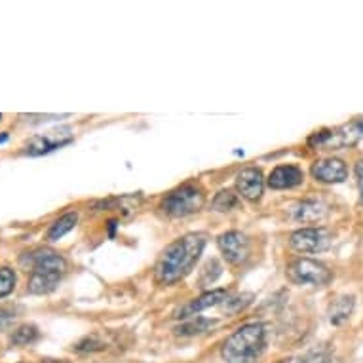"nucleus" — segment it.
Wrapping results in <instances>:
<instances>
[{
  "instance_id": "obj_24",
  "label": "nucleus",
  "mask_w": 363,
  "mask_h": 363,
  "mask_svg": "<svg viewBox=\"0 0 363 363\" xmlns=\"http://www.w3.org/2000/svg\"><path fill=\"white\" fill-rule=\"evenodd\" d=\"M356 177H357V186H359V198L363 203V160L356 164Z\"/></svg>"
},
{
  "instance_id": "obj_11",
  "label": "nucleus",
  "mask_w": 363,
  "mask_h": 363,
  "mask_svg": "<svg viewBox=\"0 0 363 363\" xmlns=\"http://www.w3.org/2000/svg\"><path fill=\"white\" fill-rule=\"evenodd\" d=\"M236 189L242 194V198L250 200V202H257L261 200L262 191H264V179H262V172L259 167H245L238 173L236 177Z\"/></svg>"
},
{
  "instance_id": "obj_4",
  "label": "nucleus",
  "mask_w": 363,
  "mask_h": 363,
  "mask_svg": "<svg viewBox=\"0 0 363 363\" xmlns=\"http://www.w3.org/2000/svg\"><path fill=\"white\" fill-rule=\"evenodd\" d=\"M363 139V118L352 120L350 124L335 130H320L308 138V147L314 150H340L356 145Z\"/></svg>"
},
{
  "instance_id": "obj_3",
  "label": "nucleus",
  "mask_w": 363,
  "mask_h": 363,
  "mask_svg": "<svg viewBox=\"0 0 363 363\" xmlns=\"http://www.w3.org/2000/svg\"><path fill=\"white\" fill-rule=\"evenodd\" d=\"M203 203H206V194L202 186L196 183H185L162 200L160 209L167 217L179 219V217L198 213L203 208Z\"/></svg>"
},
{
  "instance_id": "obj_10",
  "label": "nucleus",
  "mask_w": 363,
  "mask_h": 363,
  "mask_svg": "<svg viewBox=\"0 0 363 363\" xmlns=\"http://www.w3.org/2000/svg\"><path fill=\"white\" fill-rule=\"evenodd\" d=\"M69 128H63V130H55L50 131L46 135H36L27 143L25 147V155L29 156H42V155H48L52 150L60 149L63 145L71 143L72 135L69 133Z\"/></svg>"
},
{
  "instance_id": "obj_5",
  "label": "nucleus",
  "mask_w": 363,
  "mask_h": 363,
  "mask_svg": "<svg viewBox=\"0 0 363 363\" xmlns=\"http://www.w3.org/2000/svg\"><path fill=\"white\" fill-rule=\"evenodd\" d=\"M287 278L297 286H315L323 287L333 280V272L323 262L297 257L287 264Z\"/></svg>"
},
{
  "instance_id": "obj_7",
  "label": "nucleus",
  "mask_w": 363,
  "mask_h": 363,
  "mask_svg": "<svg viewBox=\"0 0 363 363\" xmlns=\"http://www.w3.org/2000/svg\"><path fill=\"white\" fill-rule=\"evenodd\" d=\"M217 245H219L220 253L226 259V262H230L234 267H240L250 259V238L240 230H228V233L220 234L217 238Z\"/></svg>"
},
{
  "instance_id": "obj_16",
  "label": "nucleus",
  "mask_w": 363,
  "mask_h": 363,
  "mask_svg": "<svg viewBox=\"0 0 363 363\" xmlns=\"http://www.w3.org/2000/svg\"><path fill=\"white\" fill-rule=\"evenodd\" d=\"M63 274H50V272H30L27 291L33 295H48L60 286Z\"/></svg>"
},
{
  "instance_id": "obj_27",
  "label": "nucleus",
  "mask_w": 363,
  "mask_h": 363,
  "mask_svg": "<svg viewBox=\"0 0 363 363\" xmlns=\"http://www.w3.org/2000/svg\"><path fill=\"white\" fill-rule=\"evenodd\" d=\"M116 225H118V220H108V236L111 238H114V228H116Z\"/></svg>"
},
{
  "instance_id": "obj_26",
  "label": "nucleus",
  "mask_w": 363,
  "mask_h": 363,
  "mask_svg": "<svg viewBox=\"0 0 363 363\" xmlns=\"http://www.w3.org/2000/svg\"><path fill=\"white\" fill-rule=\"evenodd\" d=\"M278 363H306L304 356H297V357H286V359H280Z\"/></svg>"
},
{
  "instance_id": "obj_9",
  "label": "nucleus",
  "mask_w": 363,
  "mask_h": 363,
  "mask_svg": "<svg viewBox=\"0 0 363 363\" xmlns=\"http://www.w3.org/2000/svg\"><path fill=\"white\" fill-rule=\"evenodd\" d=\"M312 177L325 185H340L348 179V166L340 158H323L312 164Z\"/></svg>"
},
{
  "instance_id": "obj_15",
  "label": "nucleus",
  "mask_w": 363,
  "mask_h": 363,
  "mask_svg": "<svg viewBox=\"0 0 363 363\" xmlns=\"http://www.w3.org/2000/svg\"><path fill=\"white\" fill-rule=\"evenodd\" d=\"M354 306H356L354 295H339L333 303L329 304V322L333 323V325H342L345 322H348L352 312H354Z\"/></svg>"
},
{
  "instance_id": "obj_29",
  "label": "nucleus",
  "mask_w": 363,
  "mask_h": 363,
  "mask_svg": "<svg viewBox=\"0 0 363 363\" xmlns=\"http://www.w3.org/2000/svg\"><path fill=\"white\" fill-rule=\"evenodd\" d=\"M6 141H8V133H2V135H0V145L6 143Z\"/></svg>"
},
{
  "instance_id": "obj_1",
  "label": "nucleus",
  "mask_w": 363,
  "mask_h": 363,
  "mask_svg": "<svg viewBox=\"0 0 363 363\" xmlns=\"http://www.w3.org/2000/svg\"><path fill=\"white\" fill-rule=\"evenodd\" d=\"M206 247V236L198 233L185 234L183 238L169 244L160 255L155 267V278L162 286L177 284L191 274V270L198 262Z\"/></svg>"
},
{
  "instance_id": "obj_17",
  "label": "nucleus",
  "mask_w": 363,
  "mask_h": 363,
  "mask_svg": "<svg viewBox=\"0 0 363 363\" xmlns=\"http://www.w3.org/2000/svg\"><path fill=\"white\" fill-rule=\"evenodd\" d=\"M213 320H208V318H202V315H194V318H189L185 320V323H181L179 328H175V335L177 337H194V335H202L209 329L215 328Z\"/></svg>"
},
{
  "instance_id": "obj_14",
  "label": "nucleus",
  "mask_w": 363,
  "mask_h": 363,
  "mask_svg": "<svg viewBox=\"0 0 363 363\" xmlns=\"http://www.w3.org/2000/svg\"><path fill=\"white\" fill-rule=\"evenodd\" d=\"M328 215V206L320 200H303L291 209V217L304 225H314Z\"/></svg>"
},
{
  "instance_id": "obj_20",
  "label": "nucleus",
  "mask_w": 363,
  "mask_h": 363,
  "mask_svg": "<svg viewBox=\"0 0 363 363\" xmlns=\"http://www.w3.org/2000/svg\"><path fill=\"white\" fill-rule=\"evenodd\" d=\"M238 203H240L238 196H236L233 191H220L219 194L213 198L215 211H220V213L233 211V209L238 208Z\"/></svg>"
},
{
  "instance_id": "obj_18",
  "label": "nucleus",
  "mask_w": 363,
  "mask_h": 363,
  "mask_svg": "<svg viewBox=\"0 0 363 363\" xmlns=\"http://www.w3.org/2000/svg\"><path fill=\"white\" fill-rule=\"evenodd\" d=\"M77 223H78V215L74 213V211H69V213L61 215L60 219L50 226L48 240L50 242H57V240L63 238L67 233H71L72 228L77 226Z\"/></svg>"
},
{
  "instance_id": "obj_2",
  "label": "nucleus",
  "mask_w": 363,
  "mask_h": 363,
  "mask_svg": "<svg viewBox=\"0 0 363 363\" xmlns=\"http://www.w3.org/2000/svg\"><path fill=\"white\" fill-rule=\"evenodd\" d=\"M268 331L261 322H251L236 329L220 348V356L226 363H253L267 350Z\"/></svg>"
},
{
  "instance_id": "obj_8",
  "label": "nucleus",
  "mask_w": 363,
  "mask_h": 363,
  "mask_svg": "<svg viewBox=\"0 0 363 363\" xmlns=\"http://www.w3.org/2000/svg\"><path fill=\"white\" fill-rule=\"evenodd\" d=\"M23 262H29L30 272H50V274H63L67 270V261L50 247H38V250L27 253Z\"/></svg>"
},
{
  "instance_id": "obj_6",
  "label": "nucleus",
  "mask_w": 363,
  "mask_h": 363,
  "mask_svg": "<svg viewBox=\"0 0 363 363\" xmlns=\"http://www.w3.org/2000/svg\"><path fill=\"white\" fill-rule=\"evenodd\" d=\"M333 244V233L325 226H304L289 236V245L297 253H322Z\"/></svg>"
},
{
  "instance_id": "obj_22",
  "label": "nucleus",
  "mask_w": 363,
  "mask_h": 363,
  "mask_svg": "<svg viewBox=\"0 0 363 363\" xmlns=\"http://www.w3.org/2000/svg\"><path fill=\"white\" fill-rule=\"evenodd\" d=\"M16 281H18V278H16V272L12 268H0V298L8 297L16 289Z\"/></svg>"
},
{
  "instance_id": "obj_25",
  "label": "nucleus",
  "mask_w": 363,
  "mask_h": 363,
  "mask_svg": "<svg viewBox=\"0 0 363 363\" xmlns=\"http://www.w3.org/2000/svg\"><path fill=\"white\" fill-rule=\"evenodd\" d=\"M13 320V314L6 312V310H0V329H4L8 323Z\"/></svg>"
},
{
  "instance_id": "obj_30",
  "label": "nucleus",
  "mask_w": 363,
  "mask_h": 363,
  "mask_svg": "<svg viewBox=\"0 0 363 363\" xmlns=\"http://www.w3.org/2000/svg\"><path fill=\"white\" fill-rule=\"evenodd\" d=\"M0 120H2V114H0Z\"/></svg>"
},
{
  "instance_id": "obj_19",
  "label": "nucleus",
  "mask_w": 363,
  "mask_h": 363,
  "mask_svg": "<svg viewBox=\"0 0 363 363\" xmlns=\"http://www.w3.org/2000/svg\"><path fill=\"white\" fill-rule=\"evenodd\" d=\"M38 328L33 325V323H25V325H19L16 331L12 333L10 337V342L13 346H27V345H33L36 339H38Z\"/></svg>"
},
{
  "instance_id": "obj_12",
  "label": "nucleus",
  "mask_w": 363,
  "mask_h": 363,
  "mask_svg": "<svg viewBox=\"0 0 363 363\" xmlns=\"http://www.w3.org/2000/svg\"><path fill=\"white\" fill-rule=\"evenodd\" d=\"M304 172L295 164H286V166H278L272 169L268 175L267 183L270 189L274 191H286V189H295V186L303 185Z\"/></svg>"
},
{
  "instance_id": "obj_21",
  "label": "nucleus",
  "mask_w": 363,
  "mask_h": 363,
  "mask_svg": "<svg viewBox=\"0 0 363 363\" xmlns=\"http://www.w3.org/2000/svg\"><path fill=\"white\" fill-rule=\"evenodd\" d=\"M107 348L105 345V340L99 337V335H88V337H84L82 340H78L77 345H74V350L82 352V354H88V352H101Z\"/></svg>"
},
{
  "instance_id": "obj_13",
  "label": "nucleus",
  "mask_w": 363,
  "mask_h": 363,
  "mask_svg": "<svg viewBox=\"0 0 363 363\" xmlns=\"http://www.w3.org/2000/svg\"><path fill=\"white\" fill-rule=\"evenodd\" d=\"M228 298V291L226 289H213V291L202 293L200 297L191 301V303L183 306V308L177 312V318L181 320H189V318H194L198 312H202L206 308H211V306H220Z\"/></svg>"
},
{
  "instance_id": "obj_28",
  "label": "nucleus",
  "mask_w": 363,
  "mask_h": 363,
  "mask_svg": "<svg viewBox=\"0 0 363 363\" xmlns=\"http://www.w3.org/2000/svg\"><path fill=\"white\" fill-rule=\"evenodd\" d=\"M42 363H71V362H67V359H52V357H46V359H42Z\"/></svg>"
},
{
  "instance_id": "obj_23",
  "label": "nucleus",
  "mask_w": 363,
  "mask_h": 363,
  "mask_svg": "<svg viewBox=\"0 0 363 363\" xmlns=\"http://www.w3.org/2000/svg\"><path fill=\"white\" fill-rule=\"evenodd\" d=\"M251 298H253V295H251V293L236 295V297H228L225 303L220 304V308L226 310V312H240V310L245 308V306L251 303Z\"/></svg>"
}]
</instances>
